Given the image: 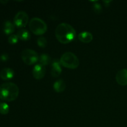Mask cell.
Wrapping results in <instances>:
<instances>
[{"instance_id": "cell-6", "label": "cell", "mask_w": 127, "mask_h": 127, "mask_svg": "<svg viewBox=\"0 0 127 127\" xmlns=\"http://www.w3.org/2000/svg\"><path fill=\"white\" fill-rule=\"evenodd\" d=\"M29 22V16L24 11L17 12L14 18V23L17 27L22 28L26 27Z\"/></svg>"}, {"instance_id": "cell-10", "label": "cell", "mask_w": 127, "mask_h": 127, "mask_svg": "<svg viewBox=\"0 0 127 127\" xmlns=\"http://www.w3.org/2000/svg\"><path fill=\"white\" fill-rule=\"evenodd\" d=\"M14 76V71L12 68H5L0 71V78L2 80H9Z\"/></svg>"}, {"instance_id": "cell-1", "label": "cell", "mask_w": 127, "mask_h": 127, "mask_svg": "<svg viewBox=\"0 0 127 127\" xmlns=\"http://www.w3.org/2000/svg\"><path fill=\"white\" fill-rule=\"evenodd\" d=\"M55 33L58 42L63 44H67L71 42L76 35L74 29L67 23H61L58 25Z\"/></svg>"}, {"instance_id": "cell-5", "label": "cell", "mask_w": 127, "mask_h": 127, "mask_svg": "<svg viewBox=\"0 0 127 127\" xmlns=\"http://www.w3.org/2000/svg\"><path fill=\"white\" fill-rule=\"evenodd\" d=\"M22 61L27 65H32L37 63L39 59V56L35 51L31 49H25L21 53Z\"/></svg>"}, {"instance_id": "cell-4", "label": "cell", "mask_w": 127, "mask_h": 127, "mask_svg": "<svg viewBox=\"0 0 127 127\" xmlns=\"http://www.w3.org/2000/svg\"><path fill=\"white\" fill-rule=\"evenodd\" d=\"M30 30L36 35H40L45 33L47 31V25L40 18L34 17L30 21L29 25Z\"/></svg>"}, {"instance_id": "cell-15", "label": "cell", "mask_w": 127, "mask_h": 127, "mask_svg": "<svg viewBox=\"0 0 127 127\" xmlns=\"http://www.w3.org/2000/svg\"><path fill=\"white\" fill-rule=\"evenodd\" d=\"M38 62H39L40 64L45 66L51 62V58L47 54H42L39 57Z\"/></svg>"}, {"instance_id": "cell-11", "label": "cell", "mask_w": 127, "mask_h": 127, "mask_svg": "<svg viewBox=\"0 0 127 127\" xmlns=\"http://www.w3.org/2000/svg\"><path fill=\"white\" fill-rule=\"evenodd\" d=\"M78 39L83 43H88L93 40V35L89 32H83L78 35Z\"/></svg>"}, {"instance_id": "cell-12", "label": "cell", "mask_w": 127, "mask_h": 127, "mask_svg": "<svg viewBox=\"0 0 127 127\" xmlns=\"http://www.w3.org/2000/svg\"><path fill=\"white\" fill-rule=\"evenodd\" d=\"M53 89L57 93H62L66 89V83L62 79H59L53 84Z\"/></svg>"}, {"instance_id": "cell-2", "label": "cell", "mask_w": 127, "mask_h": 127, "mask_svg": "<svg viewBox=\"0 0 127 127\" xmlns=\"http://www.w3.org/2000/svg\"><path fill=\"white\" fill-rule=\"evenodd\" d=\"M19 94L18 86L13 83H5L0 86V99L7 102L15 100Z\"/></svg>"}, {"instance_id": "cell-19", "label": "cell", "mask_w": 127, "mask_h": 127, "mask_svg": "<svg viewBox=\"0 0 127 127\" xmlns=\"http://www.w3.org/2000/svg\"><path fill=\"white\" fill-rule=\"evenodd\" d=\"M93 11L97 14H100L102 11V7L101 5L99 3L94 4L93 6Z\"/></svg>"}, {"instance_id": "cell-20", "label": "cell", "mask_w": 127, "mask_h": 127, "mask_svg": "<svg viewBox=\"0 0 127 127\" xmlns=\"http://www.w3.org/2000/svg\"><path fill=\"white\" fill-rule=\"evenodd\" d=\"M9 58V56L8 55L6 54V53H3V54H2L1 55V57H0V59H1V61H2V62H6V61L8 60Z\"/></svg>"}, {"instance_id": "cell-3", "label": "cell", "mask_w": 127, "mask_h": 127, "mask_svg": "<svg viewBox=\"0 0 127 127\" xmlns=\"http://www.w3.org/2000/svg\"><path fill=\"white\" fill-rule=\"evenodd\" d=\"M61 65L69 69H76L79 65L78 57L71 52H66L60 59Z\"/></svg>"}, {"instance_id": "cell-14", "label": "cell", "mask_w": 127, "mask_h": 127, "mask_svg": "<svg viewBox=\"0 0 127 127\" xmlns=\"http://www.w3.org/2000/svg\"><path fill=\"white\" fill-rule=\"evenodd\" d=\"M14 26L10 21H7L4 23L3 31L6 35H9L14 32Z\"/></svg>"}, {"instance_id": "cell-9", "label": "cell", "mask_w": 127, "mask_h": 127, "mask_svg": "<svg viewBox=\"0 0 127 127\" xmlns=\"http://www.w3.org/2000/svg\"><path fill=\"white\" fill-rule=\"evenodd\" d=\"M60 60L55 59L52 62V69H51V74L54 78H58L61 74L62 71V67Z\"/></svg>"}, {"instance_id": "cell-13", "label": "cell", "mask_w": 127, "mask_h": 127, "mask_svg": "<svg viewBox=\"0 0 127 127\" xmlns=\"http://www.w3.org/2000/svg\"><path fill=\"white\" fill-rule=\"evenodd\" d=\"M17 35L19 39L23 41H27L31 38V34L29 31L26 29H20L17 31Z\"/></svg>"}, {"instance_id": "cell-8", "label": "cell", "mask_w": 127, "mask_h": 127, "mask_svg": "<svg viewBox=\"0 0 127 127\" xmlns=\"http://www.w3.org/2000/svg\"><path fill=\"white\" fill-rule=\"evenodd\" d=\"M116 81L119 85H127V69H122L117 72L115 76Z\"/></svg>"}, {"instance_id": "cell-21", "label": "cell", "mask_w": 127, "mask_h": 127, "mask_svg": "<svg viewBox=\"0 0 127 127\" xmlns=\"http://www.w3.org/2000/svg\"><path fill=\"white\" fill-rule=\"evenodd\" d=\"M8 2V1H0V2H1V3L4 4H5L6 3H7V2Z\"/></svg>"}, {"instance_id": "cell-18", "label": "cell", "mask_w": 127, "mask_h": 127, "mask_svg": "<svg viewBox=\"0 0 127 127\" xmlns=\"http://www.w3.org/2000/svg\"><path fill=\"white\" fill-rule=\"evenodd\" d=\"M19 38L17 35L12 34L8 38V42L10 44H16L18 42Z\"/></svg>"}, {"instance_id": "cell-17", "label": "cell", "mask_w": 127, "mask_h": 127, "mask_svg": "<svg viewBox=\"0 0 127 127\" xmlns=\"http://www.w3.org/2000/svg\"><path fill=\"white\" fill-rule=\"evenodd\" d=\"M37 45L41 48H45L47 45V40L45 37H40L37 39Z\"/></svg>"}, {"instance_id": "cell-7", "label": "cell", "mask_w": 127, "mask_h": 127, "mask_svg": "<svg viewBox=\"0 0 127 127\" xmlns=\"http://www.w3.org/2000/svg\"><path fill=\"white\" fill-rule=\"evenodd\" d=\"M46 73L45 67L42 64H35L32 70V74H33V78L37 80L42 79V78H44Z\"/></svg>"}, {"instance_id": "cell-16", "label": "cell", "mask_w": 127, "mask_h": 127, "mask_svg": "<svg viewBox=\"0 0 127 127\" xmlns=\"http://www.w3.org/2000/svg\"><path fill=\"white\" fill-rule=\"evenodd\" d=\"M9 112V106L5 102H0V114L6 115Z\"/></svg>"}]
</instances>
